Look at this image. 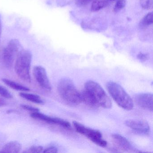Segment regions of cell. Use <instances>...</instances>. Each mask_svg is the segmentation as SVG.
<instances>
[{
    "mask_svg": "<svg viewBox=\"0 0 153 153\" xmlns=\"http://www.w3.org/2000/svg\"><path fill=\"white\" fill-rule=\"evenodd\" d=\"M59 94L66 102L71 105H78L81 102L80 93L69 79H61L58 84Z\"/></svg>",
    "mask_w": 153,
    "mask_h": 153,
    "instance_id": "obj_1",
    "label": "cell"
},
{
    "mask_svg": "<svg viewBox=\"0 0 153 153\" xmlns=\"http://www.w3.org/2000/svg\"><path fill=\"white\" fill-rule=\"evenodd\" d=\"M106 87L111 97L120 107L128 111L133 109V100L121 86L115 82L110 81L107 83Z\"/></svg>",
    "mask_w": 153,
    "mask_h": 153,
    "instance_id": "obj_2",
    "label": "cell"
},
{
    "mask_svg": "<svg viewBox=\"0 0 153 153\" xmlns=\"http://www.w3.org/2000/svg\"><path fill=\"white\" fill-rule=\"evenodd\" d=\"M32 54L29 51L23 50L19 51L15 62V69L17 76L22 80L27 83L31 82L30 69Z\"/></svg>",
    "mask_w": 153,
    "mask_h": 153,
    "instance_id": "obj_3",
    "label": "cell"
},
{
    "mask_svg": "<svg viewBox=\"0 0 153 153\" xmlns=\"http://www.w3.org/2000/svg\"><path fill=\"white\" fill-rule=\"evenodd\" d=\"M85 89L91 96L97 106L105 109L112 107L111 100L98 83L93 80H88L85 84Z\"/></svg>",
    "mask_w": 153,
    "mask_h": 153,
    "instance_id": "obj_4",
    "label": "cell"
},
{
    "mask_svg": "<svg viewBox=\"0 0 153 153\" xmlns=\"http://www.w3.org/2000/svg\"><path fill=\"white\" fill-rule=\"evenodd\" d=\"M21 45L16 39H12L3 49L1 56V62L5 68H9L14 63L19 52Z\"/></svg>",
    "mask_w": 153,
    "mask_h": 153,
    "instance_id": "obj_5",
    "label": "cell"
},
{
    "mask_svg": "<svg viewBox=\"0 0 153 153\" xmlns=\"http://www.w3.org/2000/svg\"><path fill=\"white\" fill-rule=\"evenodd\" d=\"M73 125L77 132L85 136L95 144L102 147L107 146V141L103 139L100 131L88 128L76 121L73 122Z\"/></svg>",
    "mask_w": 153,
    "mask_h": 153,
    "instance_id": "obj_6",
    "label": "cell"
},
{
    "mask_svg": "<svg viewBox=\"0 0 153 153\" xmlns=\"http://www.w3.org/2000/svg\"><path fill=\"white\" fill-rule=\"evenodd\" d=\"M33 74L39 85L45 90L50 91L52 88L50 80L47 76L46 70L43 67L37 66L34 67Z\"/></svg>",
    "mask_w": 153,
    "mask_h": 153,
    "instance_id": "obj_7",
    "label": "cell"
},
{
    "mask_svg": "<svg viewBox=\"0 0 153 153\" xmlns=\"http://www.w3.org/2000/svg\"><path fill=\"white\" fill-rule=\"evenodd\" d=\"M31 116L33 119L35 120H39L42 121L47 123L50 124H55V125H59L63 128L67 129H70L71 128V124L69 122L58 118H54V117H51L45 115L43 114L38 112L32 113Z\"/></svg>",
    "mask_w": 153,
    "mask_h": 153,
    "instance_id": "obj_8",
    "label": "cell"
},
{
    "mask_svg": "<svg viewBox=\"0 0 153 153\" xmlns=\"http://www.w3.org/2000/svg\"><path fill=\"white\" fill-rule=\"evenodd\" d=\"M125 125L139 134L149 135L150 127L147 122L142 120H126Z\"/></svg>",
    "mask_w": 153,
    "mask_h": 153,
    "instance_id": "obj_9",
    "label": "cell"
},
{
    "mask_svg": "<svg viewBox=\"0 0 153 153\" xmlns=\"http://www.w3.org/2000/svg\"><path fill=\"white\" fill-rule=\"evenodd\" d=\"M136 104L142 109L153 111V94L150 93H141L135 96Z\"/></svg>",
    "mask_w": 153,
    "mask_h": 153,
    "instance_id": "obj_10",
    "label": "cell"
},
{
    "mask_svg": "<svg viewBox=\"0 0 153 153\" xmlns=\"http://www.w3.org/2000/svg\"><path fill=\"white\" fill-rule=\"evenodd\" d=\"M112 138L116 145L122 150L128 152H136L130 142L122 135L114 134L112 135Z\"/></svg>",
    "mask_w": 153,
    "mask_h": 153,
    "instance_id": "obj_11",
    "label": "cell"
},
{
    "mask_svg": "<svg viewBox=\"0 0 153 153\" xmlns=\"http://www.w3.org/2000/svg\"><path fill=\"white\" fill-rule=\"evenodd\" d=\"M22 146L16 141H12L7 143L3 146L1 153H18L21 151Z\"/></svg>",
    "mask_w": 153,
    "mask_h": 153,
    "instance_id": "obj_12",
    "label": "cell"
},
{
    "mask_svg": "<svg viewBox=\"0 0 153 153\" xmlns=\"http://www.w3.org/2000/svg\"><path fill=\"white\" fill-rule=\"evenodd\" d=\"M2 80L6 85L15 90L21 92H28L30 90L29 88L12 80L5 78L2 79Z\"/></svg>",
    "mask_w": 153,
    "mask_h": 153,
    "instance_id": "obj_13",
    "label": "cell"
},
{
    "mask_svg": "<svg viewBox=\"0 0 153 153\" xmlns=\"http://www.w3.org/2000/svg\"><path fill=\"white\" fill-rule=\"evenodd\" d=\"M19 96L22 98H25L28 101L33 102L39 104H43L44 103V100L37 95L29 94L26 92H21L19 94Z\"/></svg>",
    "mask_w": 153,
    "mask_h": 153,
    "instance_id": "obj_14",
    "label": "cell"
},
{
    "mask_svg": "<svg viewBox=\"0 0 153 153\" xmlns=\"http://www.w3.org/2000/svg\"><path fill=\"white\" fill-rule=\"evenodd\" d=\"M80 96L81 102H84L87 105L92 107H98L97 105L92 99L91 96L85 89H84L81 93H80Z\"/></svg>",
    "mask_w": 153,
    "mask_h": 153,
    "instance_id": "obj_15",
    "label": "cell"
},
{
    "mask_svg": "<svg viewBox=\"0 0 153 153\" xmlns=\"http://www.w3.org/2000/svg\"><path fill=\"white\" fill-rule=\"evenodd\" d=\"M107 4V0H94L91 5V10L93 12L99 11L105 7Z\"/></svg>",
    "mask_w": 153,
    "mask_h": 153,
    "instance_id": "obj_16",
    "label": "cell"
},
{
    "mask_svg": "<svg viewBox=\"0 0 153 153\" xmlns=\"http://www.w3.org/2000/svg\"><path fill=\"white\" fill-rule=\"evenodd\" d=\"M153 12H150L146 15L141 21V26L143 27L148 26L153 24Z\"/></svg>",
    "mask_w": 153,
    "mask_h": 153,
    "instance_id": "obj_17",
    "label": "cell"
},
{
    "mask_svg": "<svg viewBox=\"0 0 153 153\" xmlns=\"http://www.w3.org/2000/svg\"><path fill=\"white\" fill-rule=\"evenodd\" d=\"M140 3L144 9L149 10L153 9V0H140Z\"/></svg>",
    "mask_w": 153,
    "mask_h": 153,
    "instance_id": "obj_18",
    "label": "cell"
},
{
    "mask_svg": "<svg viewBox=\"0 0 153 153\" xmlns=\"http://www.w3.org/2000/svg\"><path fill=\"white\" fill-rule=\"evenodd\" d=\"M44 149L42 146H33L24 151L25 153H39L43 152Z\"/></svg>",
    "mask_w": 153,
    "mask_h": 153,
    "instance_id": "obj_19",
    "label": "cell"
},
{
    "mask_svg": "<svg viewBox=\"0 0 153 153\" xmlns=\"http://www.w3.org/2000/svg\"><path fill=\"white\" fill-rule=\"evenodd\" d=\"M126 5V0H118L114 6V10L115 12H118L124 8Z\"/></svg>",
    "mask_w": 153,
    "mask_h": 153,
    "instance_id": "obj_20",
    "label": "cell"
},
{
    "mask_svg": "<svg viewBox=\"0 0 153 153\" xmlns=\"http://www.w3.org/2000/svg\"><path fill=\"white\" fill-rule=\"evenodd\" d=\"M0 95L7 99H10L13 97V96L9 91L1 85H0Z\"/></svg>",
    "mask_w": 153,
    "mask_h": 153,
    "instance_id": "obj_21",
    "label": "cell"
},
{
    "mask_svg": "<svg viewBox=\"0 0 153 153\" xmlns=\"http://www.w3.org/2000/svg\"><path fill=\"white\" fill-rule=\"evenodd\" d=\"M22 107L24 110H26L28 111L31 112L32 113L36 112H38L39 111L38 108H36V107H33L31 105H21Z\"/></svg>",
    "mask_w": 153,
    "mask_h": 153,
    "instance_id": "obj_22",
    "label": "cell"
},
{
    "mask_svg": "<svg viewBox=\"0 0 153 153\" xmlns=\"http://www.w3.org/2000/svg\"><path fill=\"white\" fill-rule=\"evenodd\" d=\"M58 152V149L56 147L54 146H50L44 149V153H57Z\"/></svg>",
    "mask_w": 153,
    "mask_h": 153,
    "instance_id": "obj_23",
    "label": "cell"
},
{
    "mask_svg": "<svg viewBox=\"0 0 153 153\" xmlns=\"http://www.w3.org/2000/svg\"><path fill=\"white\" fill-rule=\"evenodd\" d=\"M149 55L147 53H139L137 55V58L138 59L140 60L142 62L146 61L148 59Z\"/></svg>",
    "mask_w": 153,
    "mask_h": 153,
    "instance_id": "obj_24",
    "label": "cell"
},
{
    "mask_svg": "<svg viewBox=\"0 0 153 153\" xmlns=\"http://www.w3.org/2000/svg\"><path fill=\"white\" fill-rule=\"evenodd\" d=\"M94 0H76V4L79 6H84L87 5Z\"/></svg>",
    "mask_w": 153,
    "mask_h": 153,
    "instance_id": "obj_25",
    "label": "cell"
},
{
    "mask_svg": "<svg viewBox=\"0 0 153 153\" xmlns=\"http://www.w3.org/2000/svg\"><path fill=\"white\" fill-rule=\"evenodd\" d=\"M6 104H7V102L5 100L2 98H0V107L6 105Z\"/></svg>",
    "mask_w": 153,
    "mask_h": 153,
    "instance_id": "obj_26",
    "label": "cell"
},
{
    "mask_svg": "<svg viewBox=\"0 0 153 153\" xmlns=\"http://www.w3.org/2000/svg\"><path fill=\"white\" fill-rule=\"evenodd\" d=\"M1 29H2V24H1V16H0V38L1 36Z\"/></svg>",
    "mask_w": 153,
    "mask_h": 153,
    "instance_id": "obj_27",
    "label": "cell"
},
{
    "mask_svg": "<svg viewBox=\"0 0 153 153\" xmlns=\"http://www.w3.org/2000/svg\"><path fill=\"white\" fill-rule=\"evenodd\" d=\"M112 1H114V0H112Z\"/></svg>",
    "mask_w": 153,
    "mask_h": 153,
    "instance_id": "obj_28",
    "label": "cell"
}]
</instances>
